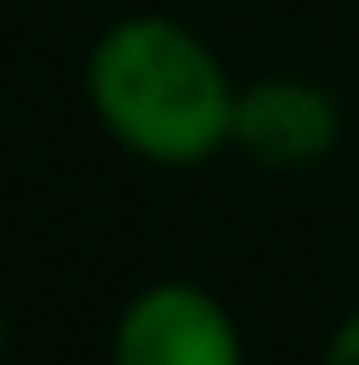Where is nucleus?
<instances>
[{
	"mask_svg": "<svg viewBox=\"0 0 359 365\" xmlns=\"http://www.w3.org/2000/svg\"><path fill=\"white\" fill-rule=\"evenodd\" d=\"M84 90L102 132L132 156L162 168H192L234 144V96L239 84L216 48L162 12L114 19L84 60Z\"/></svg>",
	"mask_w": 359,
	"mask_h": 365,
	"instance_id": "obj_1",
	"label": "nucleus"
},
{
	"mask_svg": "<svg viewBox=\"0 0 359 365\" xmlns=\"http://www.w3.org/2000/svg\"><path fill=\"white\" fill-rule=\"evenodd\" d=\"M108 365H246V341L209 287L150 282L120 312Z\"/></svg>",
	"mask_w": 359,
	"mask_h": 365,
	"instance_id": "obj_2",
	"label": "nucleus"
},
{
	"mask_svg": "<svg viewBox=\"0 0 359 365\" xmlns=\"http://www.w3.org/2000/svg\"><path fill=\"white\" fill-rule=\"evenodd\" d=\"M341 138V108L323 84L269 72L239 84L234 96V150H246L264 168H311Z\"/></svg>",
	"mask_w": 359,
	"mask_h": 365,
	"instance_id": "obj_3",
	"label": "nucleus"
},
{
	"mask_svg": "<svg viewBox=\"0 0 359 365\" xmlns=\"http://www.w3.org/2000/svg\"><path fill=\"white\" fill-rule=\"evenodd\" d=\"M323 365H359V312L335 324V336L323 341Z\"/></svg>",
	"mask_w": 359,
	"mask_h": 365,
	"instance_id": "obj_4",
	"label": "nucleus"
},
{
	"mask_svg": "<svg viewBox=\"0 0 359 365\" xmlns=\"http://www.w3.org/2000/svg\"><path fill=\"white\" fill-rule=\"evenodd\" d=\"M6 341H12V324H6V312H0V354H6Z\"/></svg>",
	"mask_w": 359,
	"mask_h": 365,
	"instance_id": "obj_5",
	"label": "nucleus"
}]
</instances>
